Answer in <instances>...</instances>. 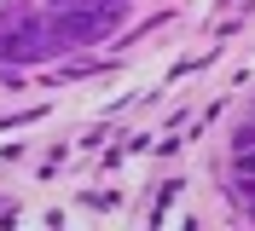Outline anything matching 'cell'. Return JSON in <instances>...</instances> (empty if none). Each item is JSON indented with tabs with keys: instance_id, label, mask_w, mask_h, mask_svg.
I'll return each mask as SVG.
<instances>
[{
	"instance_id": "cell-1",
	"label": "cell",
	"mask_w": 255,
	"mask_h": 231,
	"mask_svg": "<svg viewBox=\"0 0 255 231\" xmlns=\"http://www.w3.org/2000/svg\"><path fill=\"white\" fill-rule=\"evenodd\" d=\"M238 197H255V179H238Z\"/></svg>"
}]
</instances>
